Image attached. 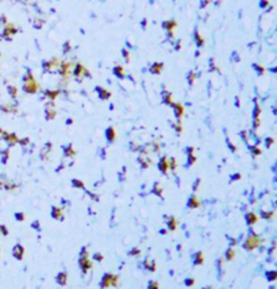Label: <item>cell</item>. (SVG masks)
<instances>
[{"instance_id": "1", "label": "cell", "mask_w": 277, "mask_h": 289, "mask_svg": "<svg viewBox=\"0 0 277 289\" xmlns=\"http://www.w3.org/2000/svg\"><path fill=\"white\" fill-rule=\"evenodd\" d=\"M39 85L38 83H37V80L34 79V76H32L31 73H27L25 77V84H23V91H25L26 93H30V95H34L37 91H38Z\"/></svg>"}, {"instance_id": "2", "label": "cell", "mask_w": 277, "mask_h": 289, "mask_svg": "<svg viewBox=\"0 0 277 289\" xmlns=\"http://www.w3.org/2000/svg\"><path fill=\"white\" fill-rule=\"evenodd\" d=\"M260 245H261V238H260L255 232L252 231L247 235L245 243H243V249L247 250V251H252V250H254V249H257Z\"/></svg>"}, {"instance_id": "3", "label": "cell", "mask_w": 277, "mask_h": 289, "mask_svg": "<svg viewBox=\"0 0 277 289\" xmlns=\"http://www.w3.org/2000/svg\"><path fill=\"white\" fill-rule=\"evenodd\" d=\"M79 266L83 273H87L91 267H92V262L88 259V250L87 247H81L80 250V258H79Z\"/></svg>"}, {"instance_id": "4", "label": "cell", "mask_w": 277, "mask_h": 289, "mask_svg": "<svg viewBox=\"0 0 277 289\" xmlns=\"http://www.w3.org/2000/svg\"><path fill=\"white\" fill-rule=\"evenodd\" d=\"M1 137L4 138V141H6L10 146H14V145H16V143H19V138L16 137V134H14V133H7V131H3Z\"/></svg>"}, {"instance_id": "5", "label": "cell", "mask_w": 277, "mask_h": 289, "mask_svg": "<svg viewBox=\"0 0 277 289\" xmlns=\"http://www.w3.org/2000/svg\"><path fill=\"white\" fill-rule=\"evenodd\" d=\"M12 255H14L15 259L22 261L23 257H25V247H23L20 243L15 245V246H14V249H12Z\"/></svg>"}, {"instance_id": "6", "label": "cell", "mask_w": 277, "mask_h": 289, "mask_svg": "<svg viewBox=\"0 0 277 289\" xmlns=\"http://www.w3.org/2000/svg\"><path fill=\"white\" fill-rule=\"evenodd\" d=\"M112 278H114V274L111 273H105L104 276L102 277V281H100V288H108V286L112 285Z\"/></svg>"}, {"instance_id": "7", "label": "cell", "mask_w": 277, "mask_h": 289, "mask_svg": "<svg viewBox=\"0 0 277 289\" xmlns=\"http://www.w3.org/2000/svg\"><path fill=\"white\" fill-rule=\"evenodd\" d=\"M203 262H204L203 253H201L200 250H199V251H195L193 254H192V264H193L195 266H199V265H203Z\"/></svg>"}, {"instance_id": "8", "label": "cell", "mask_w": 277, "mask_h": 289, "mask_svg": "<svg viewBox=\"0 0 277 289\" xmlns=\"http://www.w3.org/2000/svg\"><path fill=\"white\" fill-rule=\"evenodd\" d=\"M50 215H51V218H53V219L64 220V212H62V210H61L60 207H56V205L51 207Z\"/></svg>"}, {"instance_id": "9", "label": "cell", "mask_w": 277, "mask_h": 289, "mask_svg": "<svg viewBox=\"0 0 277 289\" xmlns=\"http://www.w3.org/2000/svg\"><path fill=\"white\" fill-rule=\"evenodd\" d=\"M158 169L162 174H166L169 170V165H168V157H161L158 162Z\"/></svg>"}, {"instance_id": "10", "label": "cell", "mask_w": 277, "mask_h": 289, "mask_svg": "<svg viewBox=\"0 0 277 289\" xmlns=\"http://www.w3.org/2000/svg\"><path fill=\"white\" fill-rule=\"evenodd\" d=\"M172 107H173V111H175V116L177 118V120H180L181 116L184 115V107L180 103H173Z\"/></svg>"}, {"instance_id": "11", "label": "cell", "mask_w": 277, "mask_h": 289, "mask_svg": "<svg viewBox=\"0 0 277 289\" xmlns=\"http://www.w3.org/2000/svg\"><path fill=\"white\" fill-rule=\"evenodd\" d=\"M187 205H188V208H199V207H200V200L198 199V196L192 195V196L188 199Z\"/></svg>"}, {"instance_id": "12", "label": "cell", "mask_w": 277, "mask_h": 289, "mask_svg": "<svg viewBox=\"0 0 277 289\" xmlns=\"http://www.w3.org/2000/svg\"><path fill=\"white\" fill-rule=\"evenodd\" d=\"M245 220H246V223H247L249 226H254L255 223H257V220H258V216L255 215L254 212H249V213H246V215H245Z\"/></svg>"}, {"instance_id": "13", "label": "cell", "mask_w": 277, "mask_h": 289, "mask_svg": "<svg viewBox=\"0 0 277 289\" xmlns=\"http://www.w3.org/2000/svg\"><path fill=\"white\" fill-rule=\"evenodd\" d=\"M56 281H57L58 285H66V281H68V274L66 272H60V273L57 274V277H56Z\"/></svg>"}, {"instance_id": "14", "label": "cell", "mask_w": 277, "mask_h": 289, "mask_svg": "<svg viewBox=\"0 0 277 289\" xmlns=\"http://www.w3.org/2000/svg\"><path fill=\"white\" fill-rule=\"evenodd\" d=\"M73 74H74V76H76V77H79V76H84V74H87V76H89L88 70H87L85 68H84L81 64H77V65H76V68H74V72H73Z\"/></svg>"}, {"instance_id": "15", "label": "cell", "mask_w": 277, "mask_h": 289, "mask_svg": "<svg viewBox=\"0 0 277 289\" xmlns=\"http://www.w3.org/2000/svg\"><path fill=\"white\" fill-rule=\"evenodd\" d=\"M56 118V110L53 108V103H49L46 105V119L48 120H51V119Z\"/></svg>"}, {"instance_id": "16", "label": "cell", "mask_w": 277, "mask_h": 289, "mask_svg": "<svg viewBox=\"0 0 277 289\" xmlns=\"http://www.w3.org/2000/svg\"><path fill=\"white\" fill-rule=\"evenodd\" d=\"M166 227L170 231H175L177 228V220H176L175 216H169L168 219H166Z\"/></svg>"}, {"instance_id": "17", "label": "cell", "mask_w": 277, "mask_h": 289, "mask_svg": "<svg viewBox=\"0 0 277 289\" xmlns=\"http://www.w3.org/2000/svg\"><path fill=\"white\" fill-rule=\"evenodd\" d=\"M70 66H72V65H70L69 62H65V61L61 62V74L64 77H68L70 74Z\"/></svg>"}, {"instance_id": "18", "label": "cell", "mask_w": 277, "mask_h": 289, "mask_svg": "<svg viewBox=\"0 0 277 289\" xmlns=\"http://www.w3.org/2000/svg\"><path fill=\"white\" fill-rule=\"evenodd\" d=\"M105 138H107V141H108L110 143H112L115 141V138H116V133H115L114 127H108L107 130H105Z\"/></svg>"}, {"instance_id": "19", "label": "cell", "mask_w": 277, "mask_h": 289, "mask_svg": "<svg viewBox=\"0 0 277 289\" xmlns=\"http://www.w3.org/2000/svg\"><path fill=\"white\" fill-rule=\"evenodd\" d=\"M162 68H164V65L161 64V62H156V64H153L150 66V72L153 74H159L162 72Z\"/></svg>"}, {"instance_id": "20", "label": "cell", "mask_w": 277, "mask_h": 289, "mask_svg": "<svg viewBox=\"0 0 277 289\" xmlns=\"http://www.w3.org/2000/svg\"><path fill=\"white\" fill-rule=\"evenodd\" d=\"M96 91L99 92V97L102 99V100H107V99L111 97V93H110V91H105V89L100 88V86H97V88H96Z\"/></svg>"}, {"instance_id": "21", "label": "cell", "mask_w": 277, "mask_h": 289, "mask_svg": "<svg viewBox=\"0 0 277 289\" xmlns=\"http://www.w3.org/2000/svg\"><path fill=\"white\" fill-rule=\"evenodd\" d=\"M162 102L165 103L166 105H172L173 102H172V93L168 92V91H164L162 92Z\"/></svg>"}, {"instance_id": "22", "label": "cell", "mask_w": 277, "mask_h": 289, "mask_svg": "<svg viewBox=\"0 0 277 289\" xmlns=\"http://www.w3.org/2000/svg\"><path fill=\"white\" fill-rule=\"evenodd\" d=\"M234 257H235V250L230 246V247L224 251V259H226V261H233Z\"/></svg>"}, {"instance_id": "23", "label": "cell", "mask_w": 277, "mask_h": 289, "mask_svg": "<svg viewBox=\"0 0 277 289\" xmlns=\"http://www.w3.org/2000/svg\"><path fill=\"white\" fill-rule=\"evenodd\" d=\"M144 265H145V267H146L147 270H150V272H156V262H154L153 259H145Z\"/></svg>"}, {"instance_id": "24", "label": "cell", "mask_w": 277, "mask_h": 289, "mask_svg": "<svg viewBox=\"0 0 277 289\" xmlns=\"http://www.w3.org/2000/svg\"><path fill=\"white\" fill-rule=\"evenodd\" d=\"M64 156L65 157H73L74 156V149L72 145H66V146L64 147Z\"/></svg>"}, {"instance_id": "25", "label": "cell", "mask_w": 277, "mask_h": 289, "mask_svg": "<svg viewBox=\"0 0 277 289\" xmlns=\"http://www.w3.org/2000/svg\"><path fill=\"white\" fill-rule=\"evenodd\" d=\"M16 32V29L14 27V26L8 25L6 27V30H4V35H6V38H11V35H14Z\"/></svg>"}, {"instance_id": "26", "label": "cell", "mask_w": 277, "mask_h": 289, "mask_svg": "<svg viewBox=\"0 0 277 289\" xmlns=\"http://www.w3.org/2000/svg\"><path fill=\"white\" fill-rule=\"evenodd\" d=\"M45 95H46V97L50 99V100H54V99L58 97V95H60V91H46V92H45Z\"/></svg>"}, {"instance_id": "27", "label": "cell", "mask_w": 277, "mask_h": 289, "mask_svg": "<svg viewBox=\"0 0 277 289\" xmlns=\"http://www.w3.org/2000/svg\"><path fill=\"white\" fill-rule=\"evenodd\" d=\"M72 187L80 188V189H85V185H84V182L81 181V180H79V178H73V180H72Z\"/></svg>"}, {"instance_id": "28", "label": "cell", "mask_w": 277, "mask_h": 289, "mask_svg": "<svg viewBox=\"0 0 277 289\" xmlns=\"http://www.w3.org/2000/svg\"><path fill=\"white\" fill-rule=\"evenodd\" d=\"M114 74L116 77H119V79H124V73H123V68L122 66H115L114 68Z\"/></svg>"}, {"instance_id": "29", "label": "cell", "mask_w": 277, "mask_h": 289, "mask_svg": "<svg viewBox=\"0 0 277 289\" xmlns=\"http://www.w3.org/2000/svg\"><path fill=\"white\" fill-rule=\"evenodd\" d=\"M164 27H165L168 31H170V34H172L173 29L176 27V22H175V20H169V22H165V23H164Z\"/></svg>"}, {"instance_id": "30", "label": "cell", "mask_w": 277, "mask_h": 289, "mask_svg": "<svg viewBox=\"0 0 277 289\" xmlns=\"http://www.w3.org/2000/svg\"><path fill=\"white\" fill-rule=\"evenodd\" d=\"M168 165H169V169L170 170H173L175 172L176 170V168H177V162H176V158H168Z\"/></svg>"}, {"instance_id": "31", "label": "cell", "mask_w": 277, "mask_h": 289, "mask_svg": "<svg viewBox=\"0 0 277 289\" xmlns=\"http://www.w3.org/2000/svg\"><path fill=\"white\" fill-rule=\"evenodd\" d=\"M195 41H196V45H198L199 48H201V46L204 45V39L201 38L200 35H199L198 31H195Z\"/></svg>"}, {"instance_id": "32", "label": "cell", "mask_w": 277, "mask_h": 289, "mask_svg": "<svg viewBox=\"0 0 277 289\" xmlns=\"http://www.w3.org/2000/svg\"><path fill=\"white\" fill-rule=\"evenodd\" d=\"M151 193H154L156 196H161V195H162V189H161V187H158V182L154 184L153 189H151Z\"/></svg>"}, {"instance_id": "33", "label": "cell", "mask_w": 277, "mask_h": 289, "mask_svg": "<svg viewBox=\"0 0 277 289\" xmlns=\"http://www.w3.org/2000/svg\"><path fill=\"white\" fill-rule=\"evenodd\" d=\"M266 278L269 280V281H276V280H277V270H276V272H268Z\"/></svg>"}, {"instance_id": "34", "label": "cell", "mask_w": 277, "mask_h": 289, "mask_svg": "<svg viewBox=\"0 0 277 289\" xmlns=\"http://www.w3.org/2000/svg\"><path fill=\"white\" fill-rule=\"evenodd\" d=\"M139 254H141V250L138 247H133L130 251H128V255H130V257H137V255H139Z\"/></svg>"}, {"instance_id": "35", "label": "cell", "mask_w": 277, "mask_h": 289, "mask_svg": "<svg viewBox=\"0 0 277 289\" xmlns=\"http://www.w3.org/2000/svg\"><path fill=\"white\" fill-rule=\"evenodd\" d=\"M103 254L102 253H99V251H96V253H93V259L96 261V262H102L103 261Z\"/></svg>"}, {"instance_id": "36", "label": "cell", "mask_w": 277, "mask_h": 289, "mask_svg": "<svg viewBox=\"0 0 277 289\" xmlns=\"http://www.w3.org/2000/svg\"><path fill=\"white\" fill-rule=\"evenodd\" d=\"M159 285L157 281H149V284H147V289H158Z\"/></svg>"}, {"instance_id": "37", "label": "cell", "mask_w": 277, "mask_h": 289, "mask_svg": "<svg viewBox=\"0 0 277 289\" xmlns=\"http://www.w3.org/2000/svg\"><path fill=\"white\" fill-rule=\"evenodd\" d=\"M1 110L4 112H16L15 107H11V105H1Z\"/></svg>"}, {"instance_id": "38", "label": "cell", "mask_w": 277, "mask_h": 289, "mask_svg": "<svg viewBox=\"0 0 277 289\" xmlns=\"http://www.w3.org/2000/svg\"><path fill=\"white\" fill-rule=\"evenodd\" d=\"M139 164H141V166H142V169H146L147 166L150 165V159H145L144 161V158H139Z\"/></svg>"}, {"instance_id": "39", "label": "cell", "mask_w": 277, "mask_h": 289, "mask_svg": "<svg viewBox=\"0 0 277 289\" xmlns=\"http://www.w3.org/2000/svg\"><path fill=\"white\" fill-rule=\"evenodd\" d=\"M31 227L35 230V231H41V223H39V220H34V222L31 223Z\"/></svg>"}, {"instance_id": "40", "label": "cell", "mask_w": 277, "mask_h": 289, "mask_svg": "<svg viewBox=\"0 0 277 289\" xmlns=\"http://www.w3.org/2000/svg\"><path fill=\"white\" fill-rule=\"evenodd\" d=\"M195 162H196V157L193 156V153H191V154H188V166L193 165Z\"/></svg>"}, {"instance_id": "41", "label": "cell", "mask_w": 277, "mask_h": 289, "mask_svg": "<svg viewBox=\"0 0 277 289\" xmlns=\"http://www.w3.org/2000/svg\"><path fill=\"white\" fill-rule=\"evenodd\" d=\"M15 219L18 220V222H23V220L26 219V216H25V213H23V212H16L15 213Z\"/></svg>"}, {"instance_id": "42", "label": "cell", "mask_w": 277, "mask_h": 289, "mask_svg": "<svg viewBox=\"0 0 277 289\" xmlns=\"http://www.w3.org/2000/svg\"><path fill=\"white\" fill-rule=\"evenodd\" d=\"M8 92H10V95L12 96L14 99L16 97V93H18V89L15 88V86H8Z\"/></svg>"}, {"instance_id": "43", "label": "cell", "mask_w": 277, "mask_h": 289, "mask_svg": "<svg viewBox=\"0 0 277 289\" xmlns=\"http://www.w3.org/2000/svg\"><path fill=\"white\" fill-rule=\"evenodd\" d=\"M173 127L176 128V131H177V134H180L183 131V127H181V120H177V123L173 126Z\"/></svg>"}, {"instance_id": "44", "label": "cell", "mask_w": 277, "mask_h": 289, "mask_svg": "<svg viewBox=\"0 0 277 289\" xmlns=\"http://www.w3.org/2000/svg\"><path fill=\"white\" fill-rule=\"evenodd\" d=\"M0 232H1L4 236H7V235H8V228H7L4 224H1V226H0Z\"/></svg>"}, {"instance_id": "45", "label": "cell", "mask_w": 277, "mask_h": 289, "mask_svg": "<svg viewBox=\"0 0 277 289\" xmlns=\"http://www.w3.org/2000/svg\"><path fill=\"white\" fill-rule=\"evenodd\" d=\"M261 216L264 219H271L272 216H274V213L273 212H261Z\"/></svg>"}, {"instance_id": "46", "label": "cell", "mask_w": 277, "mask_h": 289, "mask_svg": "<svg viewBox=\"0 0 277 289\" xmlns=\"http://www.w3.org/2000/svg\"><path fill=\"white\" fill-rule=\"evenodd\" d=\"M184 284H185L187 286H192V285L195 284V280H193V278H185V280H184Z\"/></svg>"}, {"instance_id": "47", "label": "cell", "mask_w": 277, "mask_h": 289, "mask_svg": "<svg viewBox=\"0 0 277 289\" xmlns=\"http://www.w3.org/2000/svg\"><path fill=\"white\" fill-rule=\"evenodd\" d=\"M199 184H200V178H196L193 182V187H192V191H198V188H199Z\"/></svg>"}, {"instance_id": "48", "label": "cell", "mask_w": 277, "mask_h": 289, "mask_svg": "<svg viewBox=\"0 0 277 289\" xmlns=\"http://www.w3.org/2000/svg\"><path fill=\"white\" fill-rule=\"evenodd\" d=\"M8 156H10L8 150H4V153H3V164H6V162H7V158H8Z\"/></svg>"}, {"instance_id": "49", "label": "cell", "mask_w": 277, "mask_h": 289, "mask_svg": "<svg viewBox=\"0 0 277 289\" xmlns=\"http://www.w3.org/2000/svg\"><path fill=\"white\" fill-rule=\"evenodd\" d=\"M193 80H195V73H193V72H191V73L188 74V83L192 84V83H193Z\"/></svg>"}, {"instance_id": "50", "label": "cell", "mask_w": 277, "mask_h": 289, "mask_svg": "<svg viewBox=\"0 0 277 289\" xmlns=\"http://www.w3.org/2000/svg\"><path fill=\"white\" fill-rule=\"evenodd\" d=\"M252 150H253V154H254V156H258V154H261V150L257 149V147H252Z\"/></svg>"}, {"instance_id": "51", "label": "cell", "mask_w": 277, "mask_h": 289, "mask_svg": "<svg viewBox=\"0 0 277 289\" xmlns=\"http://www.w3.org/2000/svg\"><path fill=\"white\" fill-rule=\"evenodd\" d=\"M118 277H116V276H114V278H112V285L111 286H116V285H118Z\"/></svg>"}, {"instance_id": "52", "label": "cell", "mask_w": 277, "mask_h": 289, "mask_svg": "<svg viewBox=\"0 0 277 289\" xmlns=\"http://www.w3.org/2000/svg\"><path fill=\"white\" fill-rule=\"evenodd\" d=\"M19 143H20V145H23V146H25V145H27V143H29V138H25V139H19Z\"/></svg>"}, {"instance_id": "53", "label": "cell", "mask_w": 277, "mask_h": 289, "mask_svg": "<svg viewBox=\"0 0 277 289\" xmlns=\"http://www.w3.org/2000/svg\"><path fill=\"white\" fill-rule=\"evenodd\" d=\"M227 145H229V147H230V149H231V150H233V151H235V150H237V149H235V147H234V146H233V145H231V142H230V141H229V139H227Z\"/></svg>"}, {"instance_id": "54", "label": "cell", "mask_w": 277, "mask_h": 289, "mask_svg": "<svg viewBox=\"0 0 277 289\" xmlns=\"http://www.w3.org/2000/svg\"><path fill=\"white\" fill-rule=\"evenodd\" d=\"M272 143H273V139H272V138H269V139H266V146H268V147L271 146Z\"/></svg>"}, {"instance_id": "55", "label": "cell", "mask_w": 277, "mask_h": 289, "mask_svg": "<svg viewBox=\"0 0 277 289\" xmlns=\"http://www.w3.org/2000/svg\"><path fill=\"white\" fill-rule=\"evenodd\" d=\"M123 57H124V58H126V60H127V61H128V57H130V55H128V51H126V50H123Z\"/></svg>"}, {"instance_id": "56", "label": "cell", "mask_w": 277, "mask_h": 289, "mask_svg": "<svg viewBox=\"0 0 277 289\" xmlns=\"http://www.w3.org/2000/svg\"><path fill=\"white\" fill-rule=\"evenodd\" d=\"M231 178H233V180H238V178H241V174H234Z\"/></svg>"}, {"instance_id": "57", "label": "cell", "mask_w": 277, "mask_h": 289, "mask_svg": "<svg viewBox=\"0 0 277 289\" xmlns=\"http://www.w3.org/2000/svg\"><path fill=\"white\" fill-rule=\"evenodd\" d=\"M159 234H162V235H165V234H166V230H159Z\"/></svg>"}, {"instance_id": "58", "label": "cell", "mask_w": 277, "mask_h": 289, "mask_svg": "<svg viewBox=\"0 0 277 289\" xmlns=\"http://www.w3.org/2000/svg\"><path fill=\"white\" fill-rule=\"evenodd\" d=\"M204 289H212V288H211V286H206V288H204Z\"/></svg>"}]
</instances>
